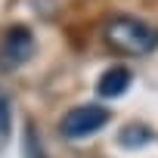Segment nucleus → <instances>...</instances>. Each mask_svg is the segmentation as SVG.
Wrapping results in <instances>:
<instances>
[{"label": "nucleus", "instance_id": "6", "mask_svg": "<svg viewBox=\"0 0 158 158\" xmlns=\"http://www.w3.org/2000/svg\"><path fill=\"white\" fill-rule=\"evenodd\" d=\"M6 130H10V109H6V99L0 96V139L6 136Z\"/></svg>", "mask_w": 158, "mask_h": 158}, {"label": "nucleus", "instance_id": "1", "mask_svg": "<svg viewBox=\"0 0 158 158\" xmlns=\"http://www.w3.org/2000/svg\"><path fill=\"white\" fill-rule=\"evenodd\" d=\"M102 37L115 53L124 56H149L158 50V31L133 16H112L102 28Z\"/></svg>", "mask_w": 158, "mask_h": 158}, {"label": "nucleus", "instance_id": "7", "mask_svg": "<svg viewBox=\"0 0 158 158\" xmlns=\"http://www.w3.org/2000/svg\"><path fill=\"white\" fill-rule=\"evenodd\" d=\"M25 152H28V158H44L40 143H37V152H34V130H28V133H25Z\"/></svg>", "mask_w": 158, "mask_h": 158}, {"label": "nucleus", "instance_id": "3", "mask_svg": "<svg viewBox=\"0 0 158 158\" xmlns=\"http://www.w3.org/2000/svg\"><path fill=\"white\" fill-rule=\"evenodd\" d=\"M31 56H34V34L25 25L6 28L3 40H0V68H3V71H16Z\"/></svg>", "mask_w": 158, "mask_h": 158}, {"label": "nucleus", "instance_id": "2", "mask_svg": "<svg viewBox=\"0 0 158 158\" xmlns=\"http://www.w3.org/2000/svg\"><path fill=\"white\" fill-rule=\"evenodd\" d=\"M112 121V112L106 106H96V102H84V106H74L62 115L59 121V130L62 136L68 139H87L93 133H99L106 124Z\"/></svg>", "mask_w": 158, "mask_h": 158}, {"label": "nucleus", "instance_id": "5", "mask_svg": "<svg viewBox=\"0 0 158 158\" xmlns=\"http://www.w3.org/2000/svg\"><path fill=\"white\" fill-rule=\"evenodd\" d=\"M152 139V130L146 127V124H127L124 130H121V136H118V143L124 146V149H136V146H146Z\"/></svg>", "mask_w": 158, "mask_h": 158}, {"label": "nucleus", "instance_id": "4", "mask_svg": "<svg viewBox=\"0 0 158 158\" xmlns=\"http://www.w3.org/2000/svg\"><path fill=\"white\" fill-rule=\"evenodd\" d=\"M130 84H133L130 68H124V65H112V68H106V71L99 74L96 90H99V96H106V99H118V96H124V93L130 90Z\"/></svg>", "mask_w": 158, "mask_h": 158}]
</instances>
